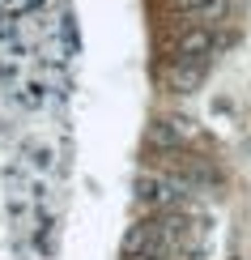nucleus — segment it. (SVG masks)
I'll use <instances>...</instances> for the list:
<instances>
[{"label": "nucleus", "mask_w": 251, "mask_h": 260, "mask_svg": "<svg viewBox=\"0 0 251 260\" xmlns=\"http://www.w3.org/2000/svg\"><path fill=\"white\" fill-rule=\"evenodd\" d=\"M213 47H217V39H213L209 21H200L196 30H188V35L179 39V47H174V81H183V85L196 81L204 73V64H209Z\"/></svg>", "instance_id": "nucleus-1"}, {"label": "nucleus", "mask_w": 251, "mask_h": 260, "mask_svg": "<svg viewBox=\"0 0 251 260\" xmlns=\"http://www.w3.org/2000/svg\"><path fill=\"white\" fill-rule=\"evenodd\" d=\"M124 252H128V260H166V252H170L166 222H140V226H132L128 239H124Z\"/></svg>", "instance_id": "nucleus-2"}]
</instances>
